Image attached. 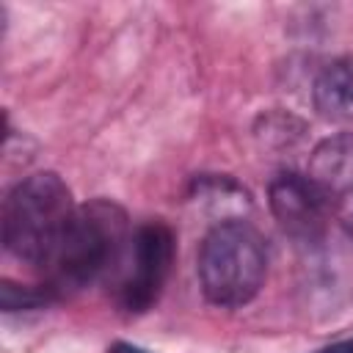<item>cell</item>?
Listing matches in <instances>:
<instances>
[{
  "label": "cell",
  "instance_id": "cell-2",
  "mask_svg": "<svg viewBox=\"0 0 353 353\" xmlns=\"http://www.w3.org/2000/svg\"><path fill=\"white\" fill-rule=\"evenodd\" d=\"M72 190L55 171H39L17 182L3 201V245L17 259L47 268L69 218Z\"/></svg>",
  "mask_w": 353,
  "mask_h": 353
},
{
  "label": "cell",
  "instance_id": "cell-10",
  "mask_svg": "<svg viewBox=\"0 0 353 353\" xmlns=\"http://www.w3.org/2000/svg\"><path fill=\"white\" fill-rule=\"evenodd\" d=\"M108 353H149V350H143V347H138L132 342H113L108 347Z\"/></svg>",
  "mask_w": 353,
  "mask_h": 353
},
{
  "label": "cell",
  "instance_id": "cell-1",
  "mask_svg": "<svg viewBox=\"0 0 353 353\" xmlns=\"http://www.w3.org/2000/svg\"><path fill=\"white\" fill-rule=\"evenodd\" d=\"M130 243L127 212L110 199H91L74 207L50 262L47 284L55 292L80 290L105 276Z\"/></svg>",
  "mask_w": 353,
  "mask_h": 353
},
{
  "label": "cell",
  "instance_id": "cell-3",
  "mask_svg": "<svg viewBox=\"0 0 353 353\" xmlns=\"http://www.w3.org/2000/svg\"><path fill=\"white\" fill-rule=\"evenodd\" d=\"M199 284L210 303L237 309L251 303L268 276L262 234L243 218L218 221L199 245Z\"/></svg>",
  "mask_w": 353,
  "mask_h": 353
},
{
  "label": "cell",
  "instance_id": "cell-7",
  "mask_svg": "<svg viewBox=\"0 0 353 353\" xmlns=\"http://www.w3.org/2000/svg\"><path fill=\"white\" fill-rule=\"evenodd\" d=\"M314 108L328 121L353 119V52L334 58L314 80Z\"/></svg>",
  "mask_w": 353,
  "mask_h": 353
},
{
  "label": "cell",
  "instance_id": "cell-4",
  "mask_svg": "<svg viewBox=\"0 0 353 353\" xmlns=\"http://www.w3.org/2000/svg\"><path fill=\"white\" fill-rule=\"evenodd\" d=\"M132 270L119 284V303L127 312H146L163 292V284L171 273L176 237L174 229L163 221H146L135 229L132 240Z\"/></svg>",
  "mask_w": 353,
  "mask_h": 353
},
{
  "label": "cell",
  "instance_id": "cell-11",
  "mask_svg": "<svg viewBox=\"0 0 353 353\" xmlns=\"http://www.w3.org/2000/svg\"><path fill=\"white\" fill-rule=\"evenodd\" d=\"M317 353H353V339H342V342H334Z\"/></svg>",
  "mask_w": 353,
  "mask_h": 353
},
{
  "label": "cell",
  "instance_id": "cell-6",
  "mask_svg": "<svg viewBox=\"0 0 353 353\" xmlns=\"http://www.w3.org/2000/svg\"><path fill=\"white\" fill-rule=\"evenodd\" d=\"M309 179H314L328 196H339L353 188V132H336L323 138L309 154Z\"/></svg>",
  "mask_w": 353,
  "mask_h": 353
},
{
  "label": "cell",
  "instance_id": "cell-9",
  "mask_svg": "<svg viewBox=\"0 0 353 353\" xmlns=\"http://www.w3.org/2000/svg\"><path fill=\"white\" fill-rule=\"evenodd\" d=\"M334 218L342 226V232L353 240V188L334 199Z\"/></svg>",
  "mask_w": 353,
  "mask_h": 353
},
{
  "label": "cell",
  "instance_id": "cell-5",
  "mask_svg": "<svg viewBox=\"0 0 353 353\" xmlns=\"http://www.w3.org/2000/svg\"><path fill=\"white\" fill-rule=\"evenodd\" d=\"M331 199L314 179L295 171H281L268 185V204L279 226L298 237L312 240L323 232Z\"/></svg>",
  "mask_w": 353,
  "mask_h": 353
},
{
  "label": "cell",
  "instance_id": "cell-8",
  "mask_svg": "<svg viewBox=\"0 0 353 353\" xmlns=\"http://www.w3.org/2000/svg\"><path fill=\"white\" fill-rule=\"evenodd\" d=\"M58 292L44 284V287H30V284H17L11 279L0 281V309L3 312H25V309H39L47 306Z\"/></svg>",
  "mask_w": 353,
  "mask_h": 353
}]
</instances>
